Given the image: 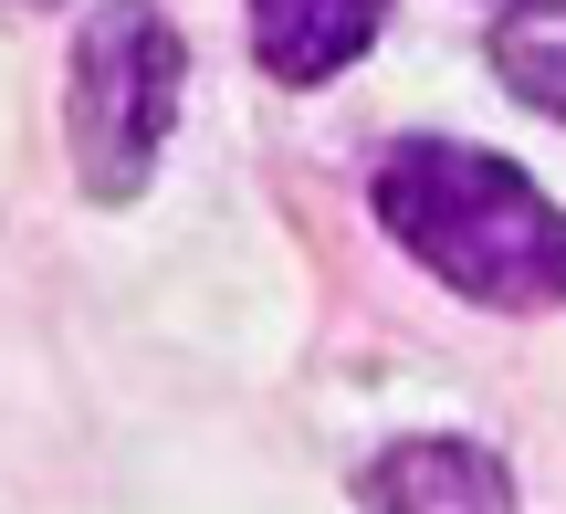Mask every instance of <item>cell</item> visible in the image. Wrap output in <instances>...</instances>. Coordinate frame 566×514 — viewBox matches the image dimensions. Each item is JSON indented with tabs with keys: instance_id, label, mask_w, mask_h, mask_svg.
<instances>
[{
	"instance_id": "obj_1",
	"label": "cell",
	"mask_w": 566,
	"mask_h": 514,
	"mask_svg": "<svg viewBox=\"0 0 566 514\" xmlns=\"http://www.w3.org/2000/svg\"><path fill=\"white\" fill-rule=\"evenodd\" d=\"M367 210L378 231L451 284L483 315H546L566 305V210L525 179L514 158L462 137H399L367 179Z\"/></svg>"
},
{
	"instance_id": "obj_3",
	"label": "cell",
	"mask_w": 566,
	"mask_h": 514,
	"mask_svg": "<svg viewBox=\"0 0 566 514\" xmlns=\"http://www.w3.org/2000/svg\"><path fill=\"white\" fill-rule=\"evenodd\" d=\"M357 494H367V514H525L504 452H483V441H462V431L388 441V452L367 462Z\"/></svg>"
},
{
	"instance_id": "obj_2",
	"label": "cell",
	"mask_w": 566,
	"mask_h": 514,
	"mask_svg": "<svg viewBox=\"0 0 566 514\" xmlns=\"http://www.w3.org/2000/svg\"><path fill=\"white\" fill-rule=\"evenodd\" d=\"M189 95V42L168 32L158 0H95L63 63V137H74L84 200L126 210L168 158V126Z\"/></svg>"
},
{
	"instance_id": "obj_6",
	"label": "cell",
	"mask_w": 566,
	"mask_h": 514,
	"mask_svg": "<svg viewBox=\"0 0 566 514\" xmlns=\"http://www.w3.org/2000/svg\"><path fill=\"white\" fill-rule=\"evenodd\" d=\"M21 11H42V0H21Z\"/></svg>"
},
{
	"instance_id": "obj_5",
	"label": "cell",
	"mask_w": 566,
	"mask_h": 514,
	"mask_svg": "<svg viewBox=\"0 0 566 514\" xmlns=\"http://www.w3.org/2000/svg\"><path fill=\"white\" fill-rule=\"evenodd\" d=\"M493 84L566 126V0H525L493 21Z\"/></svg>"
},
{
	"instance_id": "obj_4",
	"label": "cell",
	"mask_w": 566,
	"mask_h": 514,
	"mask_svg": "<svg viewBox=\"0 0 566 514\" xmlns=\"http://www.w3.org/2000/svg\"><path fill=\"white\" fill-rule=\"evenodd\" d=\"M388 0H252V63L273 84H336L346 63H367Z\"/></svg>"
}]
</instances>
